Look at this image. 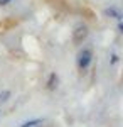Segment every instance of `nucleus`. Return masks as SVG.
Segmentation results:
<instances>
[{
	"instance_id": "6",
	"label": "nucleus",
	"mask_w": 123,
	"mask_h": 127,
	"mask_svg": "<svg viewBox=\"0 0 123 127\" xmlns=\"http://www.w3.org/2000/svg\"><path fill=\"white\" fill-rule=\"evenodd\" d=\"M39 124H41V120H30V122H25V124H22V126L20 127H34V126H39Z\"/></svg>"
},
{
	"instance_id": "2",
	"label": "nucleus",
	"mask_w": 123,
	"mask_h": 127,
	"mask_svg": "<svg viewBox=\"0 0 123 127\" xmlns=\"http://www.w3.org/2000/svg\"><path fill=\"white\" fill-rule=\"evenodd\" d=\"M91 58H93L91 49H83V51L79 53V58H78V66L81 69H86L91 64Z\"/></svg>"
},
{
	"instance_id": "4",
	"label": "nucleus",
	"mask_w": 123,
	"mask_h": 127,
	"mask_svg": "<svg viewBox=\"0 0 123 127\" xmlns=\"http://www.w3.org/2000/svg\"><path fill=\"white\" fill-rule=\"evenodd\" d=\"M56 87H57V75L56 73H51L49 75V80H47V90H56Z\"/></svg>"
},
{
	"instance_id": "5",
	"label": "nucleus",
	"mask_w": 123,
	"mask_h": 127,
	"mask_svg": "<svg viewBox=\"0 0 123 127\" xmlns=\"http://www.w3.org/2000/svg\"><path fill=\"white\" fill-rule=\"evenodd\" d=\"M10 97V92L9 90H3V92H0V103H3V102H7Z\"/></svg>"
},
{
	"instance_id": "3",
	"label": "nucleus",
	"mask_w": 123,
	"mask_h": 127,
	"mask_svg": "<svg viewBox=\"0 0 123 127\" xmlns=\"http://www.w3.org/2000/svg\"><path fill=\"white\" fill-rule=\"evenodd\" d=\"M104 14H106L108 17H113V19H116V20H122V12L116 10V9H113V7L106 9V10H104Z\"/></svg>"
},
{
	"instance_id": "1",
	"label": "nucleus",
	"mask_w": 123,
	"mask_h": 127,
	"mask_svg": "<svg viewBox=\"0 0 123 127\" xmlns=\"http://www.w3.org/2000/svg\"><path fill=\"white\" fill-rule=\"evenodd\" d=\"M88 37V27H86L84 24H78L73 31V41H74V44H81L83 41Z\"/></svg>"
},
{
	"instance_id": "7",
	"label": "nucleus",
	"mask_w": 123,
	"mask_h": 127,
	"mask_svg": "<svg viewBox=\"0 0 123 127\" xmlns=\"http://www.w3.org/2000/svg\"><path fill=\"white\" fill-rule=\"evenodd\" d=\"M9 2H10V0H0V5H7Z\"/></svg>"
}]
</instances>
